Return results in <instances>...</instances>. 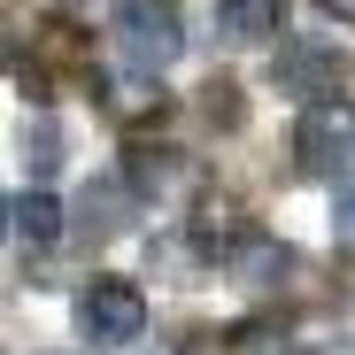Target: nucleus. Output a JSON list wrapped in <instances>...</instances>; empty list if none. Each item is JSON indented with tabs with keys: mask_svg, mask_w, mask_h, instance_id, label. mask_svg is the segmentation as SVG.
<instances>
[{
	"mask_svg": "<svg viewBox=\"0 0 355 355\" xmlns=\"http://www.w3.org/2000/svg\"><path fill=\"white\" fill-rule=\"evenodd\" d=\"M293 155H302V170H317V178L355 170V101H317L302 116V132H293Z\"/></svg>",
	"mask_w": 355,
	"mask_h": 355,
	"instance_id": "obj_3",
	"label": "nucleus"
},
{
	"mask_svg": "<svg viewBox=\"0 0 355 355\" xmlns=\"http://www.w3.org/2000/svg\"><path fill=\"white\" fill-rule=\"evenodd\" d=\"M278 93H293V101H340V78H347V62H340V46H324V39H286L278 46Z\"/></svg>",
	"mask_w": 355,
	"mask_h": 355,
	"instance_id": "obj_4",
	"label": "nucleus"
},
{
	"mask_svg": "<svg viewBox=\"0 0 355 355\" xmlns=\"http://www.w3.org/2000/svg\"><path fill=\"white\" fill-rule=\"evenodd\" d=\"M278 16H286V0H224L216 8L224 39H278Z\"/></svg>",
	"mask_w": 355,
	"mask_h": 355,
	"instance_id": "obj_6",
	"label": "nucleus"
},
{
	"mask_svg": "<svg viewBox=\"0 0 355 355\" xmlns=\"http://www.w3.org/2000/svg\"><path fill=\"white\" fill-rule=\"evenodd\" d=\"M324 8H332V16H340V24H355V0H324Z\"/></svg>",
	"mask_w": 355,
	"mask_h": 355,
	"instance_id": "obj_11",
	"label": "nucleus"
},
{
	"mask_svg": "<svg viewBox=\"0 0 355 355\" xmlns=\"http://www.w3.org/2000/svg\"><path fill=\"white\" fill-rule=\"evenodd\" d=\"M332 232H340V248H355V186H340V201H332Z\"/></svg>",
	"mask_w": 355,
	"mask_h": 355,
	"instance_id": "obj_10",
	"label": "nucleus"
},
{
	"mask_svg": "<svg viewBox=\"0 0 355 355\" xmlns=\"http://www.w3.org/2000/svg\"><path fill=\"white\" fill-rule=\"evenodd\" d=\"M178 46H186V16H178V0H116V54H124L132 70L162 78L178 62Z\"/></svg>",
	"mask_w": 355,
	"mask_h": 355,
	"instance_id": "obj_1",
	"label": "nucleus"
},
{
	"mask_svg": "<svg viewBox=\"0 0 355 355\" xmlns=\"http://www.w3.org/2000/svg\"><path fill=\"white\" fill-rule=\"evenodd\" d=\"M124 224V186H101V201L85 193V232H116Z\"/></svg>",
	"mask_w": 355,
	"mask_h": 355,
	"instance_id": "obj_9",
	"label": "nucleus"
},
{
	"mask_svg": "<svg viewBox=\"0 0 355 355\" xmlns=\"http://www.w3.org/2000/svg\"><path fill=\"white\" fill-rule=\"evenodd\" d=\"M8 232H16V248H54L62 240V201H54L46 186H24L8 201Z\"/></svg>",
	"mask_w": 355,
	"mask_h": 355,
	"instance_id": "obj_5",
	"label": "nucleus"
},
{
	"mask_svg": "<svg viewBox=\"0 0 355 355\" xmlns=\"http://www.w3.org/2000/svg\"><path fill=\"white\" fill-rule=\"evenodd\" d=\"M278 270H293V255H286V248H270V240H240V248H232V278L270 286Z\"/></svg>",
	"mask_w": 355,
	"mask_h": 355,
	"instance_id": "obj_7",
	"label": "nucleus"
},
{
	"mask_svg": "<svg viewBox=\"0 0 355 355\" xmlns=\"http://www.w3.org/2000/svg\"><path fill=\"white\" fill-rule=\"evenodd\" d=\"M78 332H85L93 347H132V340L147 332V293H139L132 278H93V286L78 293Z\"/></svg>",
	"mask_w": 355,
	"mask_h": 355,
	"instance_id": "obj_2",
	"label": "nucleus"
},
{
	"mask_svg": "<svg viewBox=\"0 0 355 355\" xmlns=\"http://www.w3.org/2000/svg\"><path fill=\"white\" fill-rule=\"evenodd\" d=\"M24 162H31L39 178H46L54 162H62V132H54V124H46V116H39V124H24Z\"/></svg>",
	"mask_w": 355,
	"mask_h": 355,
	"instance_id": "obj_8",
	"label": "nucleus"
}]
</instances>
